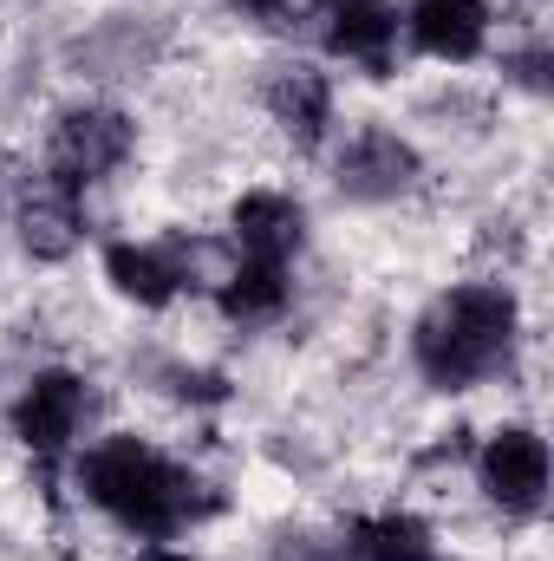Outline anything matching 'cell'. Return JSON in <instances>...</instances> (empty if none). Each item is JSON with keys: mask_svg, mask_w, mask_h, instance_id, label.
<instances>
[{"mask_svg": "<svg viewBox=\"0 0 554 561\" xmlns=\"http://www.w3.org/2000/svg\"><path fill=\"white\" fill-rule=\"evenodd\" d=\"M287 307H293V268H280V262H249V255H235V262L222 268V280H216V313H222L229 327H242V333L280 327Z\"/></svg>", "mask_w": 554, "mask_h": 561, "instance_id": "13", "label": "cell"}, {"mask_svg": "<svg viewBox=\"0 0 554 561\" xmlns=\"http://www.w3.org/2000/svg\"><path fill=\"white\" fill-rule=\"evenodd\" d=\"M503 85H522L529 99L554 92V46L549 33H529L522 46H503Z\"/></svg>", "mask_w": 554, "mask_h": 561, "instance_id": "15", "label": "cell"}, {"mask_svg": "<svg viewBox=\"0 0 554 561\" xmlns=\"http://www.w3.org/2000/svg\"><path fill=\"white\" fill-rule=\"evenodd\" d=\"M522 346V300L509 280H450L412 320V366L443 399H463L516 366Z\"/></svg>", "mask_w": 554, "mask_h": 561, "instance_id": "2", "label": "cell"}, {"mask_svg": "<svg viewBox=\"0 0 554 561\" xmlns=\"http://www.w3.org/2000/svg\"><path fill=\"white\" fill-rule=\"evenodd\" d=\"M13 236H20V249L33 262H66L85 242V196L53 183V176H39L20 196V209H13Z\"/></svg>", "mask_w": 554, "mask_h": 561, "instance_id": "12", "label": "cell"}, {"mask_svg": "<svg viewBox=\"0 0 554 561\" xmlns=\"http://www.w3.org/2000/svg\"><path fill=\"white\" fill-rule=\"evenodd\" d=\"M307 26H313V46L366 79H392L399 66V0H313L307 7Z\"/></svg>", "mask_w": 554, "mask_h": 561, "instance_id": "7", "label": "cell"}, {"mask_svg": "<svg viewBox=\"0 0 554 561\" xmlns=\"http://www.w3.org/2000/svg\"><path fill=\"white\" fill-rule=\"evenodd\" d=\"M229 13H242L249 26H287V13H293V0H222Z\"/></svg>", "mask_w": 554, "mask_h": 561, "instance_id": "18", "label": "cell"}, {"mask_svg": "<svg viewBox=\"0 0 554 561\" xmlns=\"http://www.w3.org/2000/svg\"><path fill=\"white\" fill-rule=\"evenodd\" d=\"M125 561H203L196 549H176V542H143V549H131Z\"/></svg>", "mask_w": 554, "mask_h": 561, "instance_id": "19", "label": "cell"}, {"mask_svg": "<svg viewBox=\"0 0 554 561\" xmlns=\"http://www.w3.org/2000/svg\"><path fill=\"white\" fill-rule=\"evenodd\" d=\"M72 490L131 542H176V536H189L229 510V496L203 470H189L183 457H170L143 431H105V437L79 444L72 450Z\"/></svg>", "mask_w": 554, "mask_h": 561, "instance_id": "1", "label": "cell"}, {"mask_svg": "<svg viewBox=\"0 0 554 561\" xmlns=\"http://www.w3.org/2000/svg\"><path fill=\"white\" fill-rule=\"evenodd\" d=\"M470 470H476L483 503L503 523H542V510H549V437L535 424H496L476 444Z\"/></svg>", "mask_w": 554, "mask_h": 561, "instance_id": "6", "label": "cell"}, {"mask_svg": "<svg viewBox=\"0 0 554 561\" xmlns=\"http://www.w3.org/2000/svg\"><path fill=\"white\" fill-rule=\"evenodd\" d=\"M339 536H346V549L359 561H443L437 529L424 516H412V510H366Z\"/></svg>", "mask_w": 554, "mask_h": 561, "instance_id": "14", "label": "cell"}, {"mask_svg": "<svg viewBox=\"0 0 554 561\" xmlns=\"http://www.w3.org/2000/svg\"><path fill=\"white\" fill-rule=\"evenodd\" d=\"M131 157H138V118L125 105H112V99H72L46 125V170L39 176H53V183H66V190L85 196L92 183L118 176Z\"/></svg>", "mask_w": 554, "mask_h": 561, "instance_id": "3", "label": "cell"}, {"mask_svg": "<svg viewBox=\"0 0 554 561\" xmlns=\"http://www.w3.org/2000/svg\"><path fill=\"white\" fill-rule=\"evenodd\" d=\"M333 196L353 203V209H392L405 203L417 183H424V150H417L399 125H353L346 138L333 144Z\"/></svg>", "mask_w": 554, "mask_h": 561, "instance_id": "5", "label": "cell"}, {"mask_svg": "<svg viewBox=\"0 0 554 561\" xmlns=\"http://www.w3.org/2000/svg\"><path fill=\"white\" fill-rule=\"evenodd\" d=\"M222 229H229V249H235V255H249V262H280V268H293V262L307 255V242H313L307 203H300L293 190H275V183L242 190V196L229 203Z\"/></svg>", "mask_w": 554, "mask_h": 561, "instance_id": "9", "label": "cell"}, {"mask_svg": "<svg viewBox=\"0 0 554 561\" xmlns=\"http://www.w3.org/2000/svg\"><path fill=\"white\" fill-rule=\"evenodd\" d=\"M399 33L417 59L437 66H476L496 39V7L489 0H405Z\"/></svg>", "mask_w": 554, "mask_h": 561, "instance_id": "11", "label": "cell"}, {"mask_svg": "<svg viewBox=\"0 0 554 561\" xmlns=\"http://www.w3.org/2000/svg\"><path fill=\"white\" fill-rule=\"evenodd\" d=\"M275 561H359L346 549V536L333 529V536H313V529H293V536H280L275 542Z\"/></svg>", "mask_w": 554, "mask_h": 561, "instance_id": "17", "label": "cell"}, {"mask_svg": "<svg viewBox=\"0 0 554 561\" xmlns=\"http://www.w3.org/2000/svg\"><path fill=\"white\" fill-rule=\"evenodd\" d=\"M262 112L293 150H320L333 138V72H320V59H268Z\"/></svg>", "mask_w": 554, "mask_h": 561, "instance_id": "10", "label": "cell"}, {"mask_svg": "<svg viewBox=\"0 0 554 561\" xmlns=\"http://www.w3.org/2000/svg\"><path fill=\"white\" fill-rule=\"evenodd\" d=\"M163 392L176 405H196V412H216L229 405V379L216 366H163Z\"/></svg>", "mask_w": 554, "mask_h": 561, "instance_id": "16", "label": "cell"}, {"mask_svg": "<svg viewBox=\"0 0 554 561\" xmlns=\"http://www.w3.org/2000/svg\"><path fill=\"white\" fill-rule=\"evenodd\" d=\"M85 419H92V379L72 373V366H39V373L13 392V405H7L13 444L39 463L46 483H53L59 463H72V450H79V437H85Z\"/></svg>", "mask_w": 554, "mask_h": 561, "instance_id": "4", "label": "cell"}, {"mask_svg": "<svg viewBox=\"0 0 554 561\" xmlns=\"http://www.w3.org/2000/svg\"><path fill=\"white\" fill-rule=\"evenodd\" d=\"M99 275H105V287H112L125 307L163 313V307H176V300L196 287V249H189L183 236H163V242L125 236V242H105Z\"/></svg>", "mask_w": 554, "mask_h": 561, "instance_id": "8", "label": "cell"}]
</instances>
